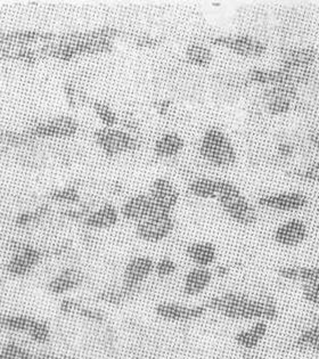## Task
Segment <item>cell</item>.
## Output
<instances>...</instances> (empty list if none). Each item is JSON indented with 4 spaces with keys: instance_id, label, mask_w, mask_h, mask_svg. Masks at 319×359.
Listing matches in <instances>:
<instances>
[{
    "instance_id": "6da1fadb",
    "label": "cell",
    "mask_w": 319,
    "mask_h": 359,
    "mask_svg": "<svg viewBox=\"0 0 319 359\" xmlns=\"http://www.w3.org/2000/svg\"><path fill=\"white\" fill-rule=\"evenodd\" d=\"M204 304L208 311H213L235 322L264 320L271 323L276 320L280 313L276 302L271 297H253L237 291H228L215 295Z\"/></svg>"
},
{
    "instance_id": "7c38bea8",
    "label": "cell",
    "mask_w": 319,
    "mask_h": 359,
    "mask_svg": "<svg viewBox=\"0 0 319 359\" xmlns=\"http://www.w3.org/2000/svg\"><path fill=\"white\" fill-rule=\"evenodd\" d=\"M149 198L155 209L163 212L172 213L180 202V192L178 187L165 177H158L149 186Z\"/></svg>"
},
{
    "instance_id": "4fadbf2b",
    "label": "cell",
    "mask_w": 319,
    "mask_h": 359,
    "mask_svg": "<svg viewBox=\"0 0 319 359\" xmlns=\"http://www.w3.org/2000/svg\"><path fill=\"white\" fill-rule=\"evenodd\" d=\"M309 227L307 222L300 218H290L277 226L273 238L277 245L286 249L300 247L308 240Z\"/></svg>"
},
{
    "instance_id": "7a4b0ae2",
    "label": "cell",
    "mask_w": 319,
    "mask_h": 359,
    "mask_svg": "<svg viewBox=\"0 0 319 359\" xmlns=\"http://www.w3.org/2000/svg\"><path fill=\"white\" fill-rule=\"evenodd\" d=\"M216 201L222 208V212L237 225L250 227L258 222L259 213L254 204L231 180H220Z\"/></svg>"
},
{
    "instance_id": "9a60e30c",
    "label": "cell",
    "mask_w": 319,
    "mask_h": 359,
    "mask_svg": "<svg viewBox=\"0 0 319 359\" xmlns=\"http://www.w3.org/2000/svg\"><path fill=\"white\" fill-rule=\"evenodd\" d=\"M121 219L120 210L113 203L100 204L93 210L87 211L82 218L83 225L93 231H107L114 229Z\"/></svg>"
},
{
    "instance_id": "4316f807",
    "label": "cell",
    "mask_w": 319,
    "mask_h": 359,
    "mask_svg": "<svg viewBox=\"0 0 319 359\" xmlns=\"http://www.w3.org/2000/svg\"><path fill=\"white\" fill-rule=\"evenodd\" d=\"M177 271H178L177 262L169 257H162L158 259V262H155L154 274L161 278L173 276L176 274Z\"/></svg>"
},
{
    "instance_id": "4dcf8cb0",
    "label": "cell",
    "mask_w": 319,
    "mask_h": 359,
    "mask_svg": "<svg viewBox=\"0 0 319 359\" xmlns=\"http://www.w3.org/2000/svg\"><path fill=\"white\" fill-rule=\"evenodd\" d=\"M0 359H15L4 347H0Z\"/></svg>"
},
{
    "instance_id": "8992f818",
    "label": "cell",
    "mask_w": 319,
    "mask_h": 359,
    "mask_svg": "<svg viewBox=\"0 0 319 359\" xmlns=\"http://www.w3.org/2000/svg\"><path fill=\"white\" fill-rule=\"evenodd\" d=\"M175 229L176 220L172 213L155 210L135 225V234L146 243L158 244L170 238Z\"/></svg>"
},
{
    "instance_id": "5bb4252c",
    "label": "cell",
    "mask_w": 319,
    "mask_h": 359,
    "mask_svg": "<svg viewBox=\"0 0 319 359\" xmlns=\"http://www.w3.org/2000/svg\"><path fill=\"white\" fill-rule=\"evenodd\" d=\"M86 282L85 271L76 266L62 268L49 278L47 290L54 295H65L81 287Z\"/></svg>"
},
{
    "instance_id": "d6986e66",
    "label": "cell",
    "mask_w": 319,
    "mask_h": 359,
    "mask_svg": "<svg viewBox=\"0 0 319 359\" xmlns=\"http://www.w3.org/2000/svg\"><path fill=\"white\" fill-rule=\"evenodd\" d=\"M282 67L311 69L318 65V49L310 47H289L280 53Z\"/></svg>"
},
{
    "instance_id": "e0dca14e",
    "label": "cell",
    "mask_w": 319,
    "mask_h": 359,
    "mask_svg": "<svg viewBox=\"0 0 319 359\" xmlns=\"http://www.w3.org/2000/svg\"><path fill=\"white\" fill-rule=\"evenodd\" d=\"M216 274L211 268L193 267L182 280V293L189 298H198L204 294L212 284Z\"/></svg>"
},
{
    "instance_id": "7402d4cb",
    "label": "cell",
    "mask_w": 319,
    "mask_h": 359,
    "mask_svg": "<svg viewBox=\"0 0 319 359\" xmlns=\"http://www.w3.org/2000/svg\"><path fill=\"white\" fill-rule=\"evenodd\" d=\"M79 126L70 116H58L41 125L39 134L47 137H72L76 134Z\"/></svg>"
},
{
    "instance_id": "3957f363",
    "label": "cell",
    "mask_w": 319,
    "mask_h": 359,
    "mask_svg": "<svg viewBox=\"0 0 319 359\" xmlns=\"http://www.w3.org/2000/svg\"><path fill=\"white\" fill-rule=\"evenodd\" d=\"M198 154L208 165L217 169L234 167L238 158L233 140L217 127H210L204 131L198 143Z\"/></svg>"
},
{
    "instance_id": "484cf974",
    "label": "cell",
    "mask_w": 319,
    "mask_h": 359,
    "mask_svg": "<svg viewBox=\"0 0 319 359\" xmlns=\"http://www.w3.org/2000/svg\"><path fill=\"white\" fill-rule=\"evenodd\" d=\"M25 337L34 344L46 346L52 341V326L47 320L34 317V322L31 324L30 329L27 332Z\"/></svg>"
},
{
    "instance_id": "603a6c76",
    "label": "cell",
    "mask_w": 319,
    "mask_h": 359,
    "mask_svg": "<svg viewBox=\"0 0 319 359\" xmlns=\"http://www.w3.org/2000/svg\"><path fill=\"white\" fill-rule=\"evenodd\" d=\"M220 180L211 177H196L189 182L187 191L189 194L200 200H217Z\"/></svg>"
},
{
    "instance_id": "ba28073f",
    "label": "cell",
    "mask_w": 319,
    "mask_h": 359,
    "mask_svg": "<svg viewBox=\"0 0 319 359\" xmlns=\"http://www.w3.org/2000/svg\"><path fill=\"white\" fill-rule=\"evenodd\" d=\"M284 280L300 283L306 302L319 304V267L315 266H284L278 269Z\"/></svg>"
},
{
    "instance_id": "ffe728a7",
    "label": "cell",
    "mask_w": 319,
    "mask_h": 359,
    "mask_svg": "<svg viewBox=\"0 0 319 359\" xmlns=\"http://www.w3.org/2000/svg\"><path fill=\"white\" fill-rule=\"evenodd\" d=\"M185 255L195 267L211 268L218 259V249L209 241H195L186 247Z\"/></svg>"
},
{
    "instance_id": "f546056e",
    "label": "cell",
    "mask_w": 319,
    "mask_h": 359,
    "mask_svg": "<svg viewBox=\"0 0 319 359\" xmlns=\"http://www.w3.org/2000/svg\"><path fill=\"white\" fill-rule=\"evenodd\" d=\"M53 198L56 201L65 202V203H73V202L79 200V194L76 192V189H60L57 192L53 194Z\"/></svg>"
},
{
    "instance_id": "277c9868",
    "label": "cell",
    "mask_w": 319,
    "mask_h": 359,
    "mask_svg": "<svg viewBox=\"0 0 319 359\" xmlns=\"http://www.w3.org/2000/svg\"><path fill=\"white\" fill-rule=\"evenodd\" d=\"M43 252L34 244L20 242L11 249L8 260L5 266V273L14 278L30 276L41 265Z\"/></svg>"
},
{
    "instance_id": "52a82bcc",
    "label": "cell",
    "mask_w": 319,
    "mask_h": 359,
    "mask_svg": "<svg viewBox=\"0 0 319 359\" xmlns=\"http://www.w3.org/2000/svg\"><path fill=\"white\" fill-rule=\"evenodd\" d=\"M213 45L226 48L240 57L255 60L266 55L267 43L250 34H226L213 38Z\"/></svg>"
},
{
    "instance_id": "2e32d148",
    "label": "cell",
    "mask_w": 319,
    "mask_h": 359,
    "mask_svg": "<svg viewBox=\"0 0 319 359\" xmlns=\"http://www.w3.org/2000/svg\"><path fill=\"white\" fill-rule=\"evenodd\" d=\"M118 210L122 219L136 225L152 215L156 209L147 193H138L128 198Z\"/></svg>"
},
{
    "instance_id": "8fae6325",
    "label": "cell",
    "mask_w": 319,
    "mask_h": 359,
    "mask_svg": "<svg viewBox=\"0 0 319 359\" xmlns=\"http://www.w3.org/2000/svg\"><path fill=\"white\" fill-rule=\"evenodd\" d=\"M158 318L169 323H191L201 320L208 313L205 304H187L176 302H158L154 308Z\"/></svg>"
},
{
    "instance_id": "83f0119b",
    "label": "cell",
    "mask_w": 319,
    "mask_h": 359,
    "mask_svg": "<svg viewBox=\"0 0 319 359\" xmlns=\"http://www.w3.org/2000/svg\"><path fill=\"white\" fill-rule=\"evenodd\" d=\"M294 102L285 100V98H271L264 101L268 112L273 116H283L287 114L292 110Z\"/></svg>"
},
{
    "instance_id": "836d02e7",
    "label": "cell",
    "mask_w": 319,
    "mask_h": 359,
    "mask_svg": "<svg viewBox=\"0 0 319 359\" xmlns=\"http://www.w3.org/2000/svg\"><path fill=\"white\" fill-rule=\"evenodd\" d=\"M89 359H116V358H89Z\"/></svg>"
},
{
    "instance_id": "9c48e42d",
    "label": "cell",
    "mask_w": 319,
    "mask_h": 359,
    "mask_svg": "<svg viewBox=\"0 0 319 359\" xmlns=\"http://www.w3.org/2000/svg\"><path fill=\"white\" fill-rule=\"evenodd\" d=\"M155 260L147 255H138L128 260L122 271L121 286L134 295L154 274Z\"/></svg>"
},
{
    "instance_id": "30bf717a",
    "label": "cell",
    "mask_w": 319,
    "mask_h": 359,
    "mask_svg": "<svg viewBox=\"0 0 319 359\" xmlns=\"http://www.w3.org/2000/svg\"><path fill=\"white\" fill-rule=\"evenodd\" d=\"M259 207L280 213H295L304 210L309 204L307 194L299 191L267 193L258 198Z\"/></svg>"
},
{
    "instance_id": "f1b7e54d",
    "label": "cell",
    "mask_w": 319,
    "mask_h": 359,
    "mask_svg": "<svg viewBox=\"0 0 319 359\" xmlns=\"http://www.w3.org/2000/svg\"><path fill=\"white\" fill-rule=\"evenodd\" d=\"M95 111L100 121L103 122V127H116L118 125V116L105 104H95Z\"/></svg>"
},
{
    "instance_id": "cb8c5ba5",
    "label": "cell",
    "mask_w": 319,
    "mask_h": 359,
    "mask_svg": "<svg viewBox=\"0 0 319 359\" xmlns=\"http://www.w3.org/2000/svg\"><path fill=\"white\" fill-rule=\"evenodd\" d=\"M185 57L186 61L193 67L207 69L212 65L213 53L203 43H191L186 48Z\"/></svg>"
},
{
    "instance_id": "ac0fdd59",
    "label": "cell",
    "mask_w": 319,
    "mask_h": 359,
    "mask_svg": "<svg viewBox=\"0 0 319 359\" xmlns=\"http://www.w3.org/2000/svg\"><path fill=\"white\" fill-rule=\"evenodd\" d=\"M269 333V323L264 320L249 323V325L237 332L234 337L235 344L240 349L252 351L258 349Z\"/></svg>"
},
{
    "instance_id": "44dd1931",
    "label": "cell",
    "mask_w": 319,
    "mask_h": 359,
    "mask_svg": "<svg viewBox=\"0 0 319 359\" xmlns=\"http://www.w3.org/2000/svg\"><path fill=\"white\" fill-rule=\"evenodd\" d=\"M185 140L178 133L168 131L155 140L153 153L158 158L170 160L179 156L185 149Z\"/></svg>"
},
{
    "instance_id": "1f68e13d",
    "label": "cell",
    "mask_w": 319,
    "mask_h": 359,
    "mask_svg": "<svg viewBox=\"0 0 319 359\" xmlns=\"http://www.w3.org/2000/svg\"><path fill=\"white\" fill-rule=\"evenodd\" d=\"M4 313V302L0 299V318L3 317Z\"/></svg>"
},
{
    "instance_id": "d6a6232c",
    "label": "cell",
    "mask_w": 319,
    "mask_h": 359,
    "mask_svg": "<svg viewBox=\"0 0 319 359\" xmlns=\"http://www.w3.org/2000/svg\"><path fill=\"white\" fill-rule=\"evenodd\" d=\"M240 359H264V358H262V357H258V356H245V357H243V358H240Z\"/></svg>"
},
{
    "instance_id": "5b68a950",
    "label": "cell",
    "mask_w": 319,
    "mask_h": 359,
    "mask_svg": "<svg viewBox=\"0 0 319 359\" xmlns=\"http://www.w3.org/2000/svg\"><path fill=\"white\" fill-rule=\"evenodd\" d=\"M95 142L100 151L109 158L123 156L140 147V142L133 133L127 129L118 128L116 126L102 127L96 130Z\"/></svg>"
},
{
    "instance_id": "d4e9b609",
    "label": "cell",
    "mask_w": 319,
    "mask_h": 359,
    "mask_svg": "<svg viewBox=\"0 0 319 359\" xmlns=\"http://www.w3.org/2000/svg\"><path fill=\"white\" fill-rule=\"evenodd\" d=\"M295 347L302 351L319 355V323H313L300 332L295 339Z\"/></svg>"
}]
</instances>
